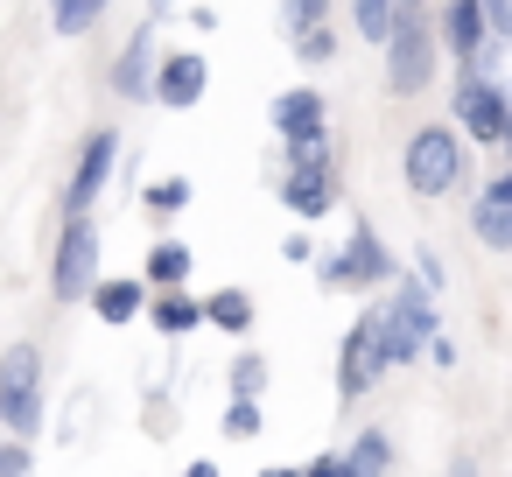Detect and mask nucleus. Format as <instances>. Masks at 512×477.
I'll use <instances>...</instances> for the list:
<instances>
[{"instance_id": "nucleus-29", "label": "nucleus", "mask_w": 512, "mask_h": 477, "mask_svg": "<svg viewBox=\"0 0 512 477\" xmlns=\"http://www.w3.org/2000/svg\"><path fill=\"white\" fill-rule=\"evenodd\" d=\"M414 281H421V288H428V295H435V288H442V260H435V253H428V246H421V253H414Z\"/></svg>"}, {"instance_id": "nucleus-34", "label": "nucleus", "mask_w": 512, "mask_h": 477, "mask_svg": "<svg viewBox=\"0 0 512 477\" xmlns=\"http://www.w3.org/2000/svg\"><path fill=\"white\" fill-rule=\"evenodd\" d=\"M260 477H302V470H281V463H274V470H260Z\"/></svg>"}, {"instance_id": "nucleus-3", "label": "nucleus", "mask_w": 512, "mask_h": 477, "mask_svg": "<svg viewBox=\"0 0 512 477\" xmlns=\"http://www.w3.org/2000/svg\"><path fill=\"white\" fill-rule=\"evenodd\" d=\"M407 190L414 197H449L456 183H463V169H470V155H463V134L456 127H421L414 141H407Z\"/></svg>"}, {"instance_id": "nucleus-11", "label": "nucleus", "mask_w": 512, "mask_h": 477, "mask_svg": "<svg viewBox=\"0 0 512 477\" xmlns=\"http://www.w3.org/2000/svg\"><path fill=\"white\" fill-rule=\"evenodd\" d=\"M379 344H372V309L351 323V337H344V351H337V393L344 400H358V393H372L379 386Z\"/></svg>"}, {"instance_id": "nucleus-33", "label": "nucleus", "mask_w": 512, "mask_h": 477, "mask_svg": "<svg viewBox=\"0 0 512 477\" xmlns=\"http://www.w3.org/2000/svg\"><path fill=\"white\" fill-rule=\"evenodd\" d=\"M183 477H218V463H190V470H183Z\"/></svg>"}, {"instance_id": "nucleus-35", "label": "nucleus", "mask_w": 512, "mask_h": 477, "mask_svg": "<svg viewBox=\"0 0 512 477\" xmlns=\"http://www.w3.org/2000/svg\"><path fill=\"white\" fill-rule=\"evenodd\" d=\"M92 8H99V15H106V0H92Z\"/></svg>"}, {"instance_id": "nucleus-21", "label": "nucleus", "mask_w": 512, "mask_h": 477, "mask_svg": "<svg viewBox=\"0 0 512 477\" xmlns=\"http://www.w3.org/2000/svg\"><path fill=\"white\" fill-rule=\"evenodd\" d=\"M323 15H330V0H281V29H288V36L323 29Z\"/></svg>"}, {"instance_id": "nucleus-22", "label": "nucleus", "mask_w": 512, "mask_h": 477, "mask_svg": "<svg viewBox=\"0 0 512 477\" xmlns=\"http://www.w3.org/2000/svg\"><path fill=\"white\" fill-rule=\"evenodd\" d=\"M50 22H57L64 36H85V29L99 22V8H92V0H50Z\"/></svg>"}, {"instance_id": "nucleus-14", "label": "nucleus", "mask_w": 512, "mask_h": 477, "mask_svg": "<svg viewBox=\"0 0 512 477\" xmlns=\"http://www.w3.org/2000/svg\"><path fill=\"white\" fill-rule=\"evenodd\" d=\"M148 85H155V29H134L127 50L113 57V92L120 99H148Z\"/></svg>"}, {"instance_id": "nucleus-17", "label": "nucleus", "mask_w": 512, "mask_h": 477, "mask_svg": "<svg viewBox=\"0 0 512 477\" xmlns=\"http://www.w3.org/2000/svg\"><path fill=\"white\" fill-rule=\"evenodd\" d=\"M92 302L106 323H134L141 316V281H92Z\"/></svg>"}, {"instance_id": "nucleus-2", "label": "nucleus", "mask_w": 512, "mask_h": 477, "mask_svg": "<svg viewBox=\"0 0 512 477\" xmlns=\"http://www.w3.org/2000/svg\"><path fill=\"white\" fill-rule=\"evenodd\" d=\"M0 428L15 442L43 428V351L36 344H8V358H0Z\"/></svg>"}, {"instance_id": "nucleus-27", "label": "nucleus", "mask_w": 512, "mask_h": 477, "mask_svg": "<svg viewBox=\"0 0 512 477\" xmlns=\"http://www.w3.org/2000/svg\"><path fill=\"white\" fill-rule=\"evenodd\" d=\"M477 15H484V36H512V0H477Z\"/></svg>"}, {"instance_id": "nucleus-31", "label": "nucleus", "mask_w": 512, "mask_h": 477, "mask_svg": "<svg viewBox=\"0 0 512 477\" xmlns=\"http://www.w3.org/2000/svg\"><path fill=\"white\" fill-rule=\"evenodd\" d=\"M428 358H435V365H456V344H449V337L435 330V337H428Z\"/></svg>"}, {"instance_id": "nucleus-7", "label": "nucleus", "mask_w": 512, "mask_h": 477, "mask_svg": "<svg viewBox=\"0 0 512 477\" xmlns=\"http://www.w3.org/2000/svg\"><path fill=\"white\" fill-rule=\"evenodd\" d=\"M281 204H288L295 218H323V211L337 204V162H330V148H316V155H295V162H288Z\"/></svg>"}, {"instance_id": "nucleus-36", "label": "nucleus", "mask_w": 512, "mask_h": 477, "mask_svg": "<svg viewBox=\"0 0 512 477\" xmlns=\"http://www.w3.org/2000/svg\"><path fill=\"white\" fill-rule=\"evenodd\" d=\"M407 8H414V0H407Z\"/></svg>"}, {"instance_id": "nucleus-10", "label": "nucleus", "mask_w": 512, "mask_h": 477, "mask_svg": "<svg viewBox=\"0 0 512 477\" xmlns=\"http://www.w3.org/2000/svg\"><path fill=\"white\" fill-rule=\"evenodd\" d=\"M204 78H211V64H204L197 50H176V57H155V85H148V99H162V106H176V113H190V106L204 99Z\"/></svg>"}, {"instance_id": "nucleus-1", "label": "nucleus", "mask_w": 512, "mask_h": 477, "mask_svg": "<svg viewBox=\"0 0 512 477\" xmlns=\"http://www.w3.org/2000/svg\"><path fill=\"white\" fill-rule=\"evenodd\" d=\"M428 78H435V29H428V15L421 8H393V29H386V85L407 99V92H428Z\"/></svg>"}, {"instance_id": "nucleus-24", "label": "nucleus", "mask_w": 512, "mask_h": 477, "mask_svg": "<svg viewBox=\"0 0 512 477\" xmlns=\"http://www.w3.org/2000/svg\"><path fill=\"white\" fill-rule=\"evenodd\" d=\"M260 386H267V358H239L232 365V400H260Z\"/></svg>"}, {"instance_id": "nucleus-20", "label": "nucleus", "mask_w": 512, "mask_h": 477, "mask_svg": "<svg viewBox=\"0 0 512 477\" xmlns=\"http://www.w3.org/2000/svg\"><path fill=\"white\" fill-rule=\"evenodd\" d=\"M393 8H400V0H351V22H358V36H365V43H386Z\"/></svg>"}, {"instance_id": "nucleus-8", "label": "nucleus", "mask_w": 512, "mask_h": 477, "mask_svg": "<svg viewBox=\"0 0 512 477\" xmlns=\"http://www.w3.org/2000/svg\"><path fill=\"white\" fill-rule=\"evenodd\" d=\"M113 162H120V134H85V155H78V169L64 183V211L71 218H85L99 204V190L113 183Z\"/></svg>"}, {"instance_id": "nucleus-28", "label": "nucleus", "mask_w": 512, "mask_h": 477, "mask_svg": "<svg viewBox=\"0 0 512 477\" xmlns=\"http://www.w3.org/2000/svg\"><path fill=\"white\" fill-rule=\"evenodd\" d=\"M0 477H29V442H0Z\"/></svg>"}, {"instance_id": "nucleus-4", "label": "nucleus", "mask_w": 512, "mask_h": 477, "mask_svg": "<svg viewBox=\"0 0 512 477\" xmlns=\"http://www.w3.org/2000/svg\"><path fill=\"white\" fill-rule=\"evenodd\" d=\"M456 134H463V141H477V148H505L512 113H505V85H498V78L470 71V78L456 85Z\"/></svg>"}, {"instance_id": "nucleus-26", "label": "nucleus", "mask_w": 512, "mask_h": 477, "mask_svg": "<svg viewBox=\"0 0 512 477\" xmlns=\"http://www.w3.org/2000/svg\"><path fill=\"white\" fill-rule=\"evenodd\" d=\"M295 50H302V64H330V57H337V36H330V29H302Z\"/></svg>"}, {"instance_id": "nucleus-6", "label": "nucleus", "mask_w": 512, "mask_h": 477, "mask_svg": "<svg viewBox=\"0 0 512 477\" xmlns=\"http://www.w3.org/2000/svg\"><path fill=\"white\" fill-rule=\"evenodd\" d=\"M393 274H400V260L379 246L372 225H351V246L337 260H323V288H372V281H393Z\"/></svg>"}, {"instance_id": "nucleus-15", "label": "nucleus", "mask_w": 512, "mask_h": 477, "mask_svg": "<svg viewBox=\"0 0 512 477\" xmlns=\"http://www.w3.org/2000/svg\"><path fill=\"white\" fill-rule=\"evenodd\" d=\"M148 323H155L162 337H183V330H197V323H204V309H197L183 288H162V295H155V309H148Z\"/></svg>"}, {"instance_id": "nucleus-13", "label": "nucleus", "mask_w": 512, "mask_h": 477, "mask_svg": "<svg viewBox=\"0 0 512 477\" xmlns=\"http://www.w3.org/2000/svg\"><path fill=\"white\" fill-rule=\"evenodd\" d=\"M470 225H477V239H484L491 253H512V176H491V183L477 190Z\"/></svg>"}, {"instance_id": "nucleus-25", "label": "nucleus", "mask_w": 512, "mask_h": 477, "mask_svg": "<svg viewBox=\"0 0 512 477\" xmlns=\"http://www.w3.org/2000/svg\"><path fill=\"white\" fill-rule=\"evenodd\" d=\"M183 204H190V183H183V176H162V183L148 190V211H162V218L183 211Z\"/></svg>"}, {"instance_id": "nucleus-16", "label": "nucleus", "mask_w": 512, "mask_h": 477, "mask_svg": "<svg viewBox=\"0 0 512 477\" xmlns=\"http://www.w3.org/2000/svg\"><path fill=\"white\" fill-rule=\"evenodd\" d=\"M190 260H197V253H190L183 239H162V246L148 253V281H155V288H183V281H190Z\"/></svg>"}, {"instance_id": "nucleus-32", "label": "nucleus", "mask_w": 512, "mask_h": 477, "mask_svg": "<svg viewBox=\"0 0 512 477\" xmlns=\"http://www.w3.org/2000/svg\"><path fill=\"white\" fill-rule=\"evenodd\" d=\"M449 477H477V463H470V456H456V463H449Z\"/></svg>"}, {"instance_id": "nucleus-9", "label": "nucleus", "mask_w": 512, "mask_h": 477, "mask_svg": "<svg viewBox=\"0 0 512 477\" xmlns=\"http://www.w3.org/2000/svg\"><path fill=\"white\" fill-rule=\"evenodd\" d=\"M274 127H281V141H288V162L330 148V127H323V99H316V92H281V99H274Z\"/></svg>"}, {"instance_id": "nucleus-19", "label": "nucleus", "mask_w": 512, "mask_h": 477, "mask_svg": "<svg viewBox=\"0 0 512 477\" xmlns=\"http://www.w3.org/2000/svg\"><path fill=\"white\" fill-rule=\"evenodd\" d=\"M386 463H393V449H386L379 428H365V435L344 449V470H351V477H386Z\"/></svg>"}, {"instance_id": "nucleus-12", "label": "nucleus", "mask_w": 512, "mask_h": 477, "mask_svg": "<svg viewBox=\"0 0 512 477\" xmlns=\"http://www.w3.org/2000/svg\"><path fill=\"white\" fill-rule=\"evenodd\" d=\"M428 29H435V50H449L456 64H477V50L491 43V36H484V15H477V0H449L442 15H428Z\"/></svg>"}, {"instance_id": "nucleus-5", "label": "nucleus", "mask_w": 512, "mask_h": 477, "mask_svg": "<svg viewBox=\"0 0 512 477\" xmlns=\"http://www.w3.org/2000/svg\"><path fill=\"white\" fill-rule=\"evenodd\" d=\"M99 281V225L92 218H71L64 239H57V267H50V288L57 302H85Z\"/></svg>"}, {"instance_id": "nucleus-30", "label": "nucleus", "mask_w": 512, "mask_h": 477, "mask_svg": "<svg viewBox=\"0 0 512 477\" xmlns=\"http://www.w3.org/2000/svg\"><path fill=\"white\" fill-rule=\"evenodd\" d=\"M302 477H351V470H344V456H316Z\"/></svg>"}, {"instance_id": "nucleus-23", "label": "nucleus", "mask_w": 512, "mask_h": 477, "mask_svg": "<svg viewBox=\"0 0 512 477\" xmlns=\"http://www.w3.org/2000/svg\"><path fill=\"white\" fill-rule=\"evenodd\" d=\"M260 428H267V421H260V400H232V407H225V435H232V442H253Z\"/></svg>"}, {"instance_id": "nucleus-18", "label": "nucleus", "mask_w": 512, "mask_h": 477, "mask_svg": "<svg viewBox=\"0 0 512 477\" xmlns=\"http://www.w3.org/2000/svg\"><path fill=\"white\" fill-rule=\"evenodd\" d=\"M204 309V323H218V330H246L253 323V295L246 288H218L211 302H197Z\"/></svg>"}]
</instances>
